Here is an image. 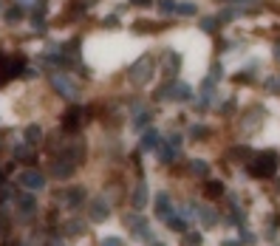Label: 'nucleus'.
Here are the masks:
<instances>
[{
	"instance_id": "nucleus-32",
	"label": "nucleus",
	"mask_w": 280,
	"mask_h": 246,
	"mask_svg": "<svg viewBox=\"0 0 280 246\" xmlns=\"http://www.w3.org/2000/svg\"><path fill=\"white\" fill-rule=\"evenodd\" d=\"M184 240H187V243H201V235H198V232H187Z\"/></svg>"
},
{
	"instance_id": "nucleus-31",
	"label": "nucleus",
	"mask_w": 280,
	"mask_h": 246,
	"mask_svg": "<svg viewBox=\"0 0 280 246\" xmlns=\"http://www.w3.org/2000/svg\"><path fill=\"white\" fill-rule=\"evenodd\" d=\"M258 122H260V108H255V110H252V116L246 119V131H252Z\"/></svg>"
},
{
	"instance_id": "nucleus-9",
	"label": "nucleus",
	"mask_w": 280,
	"mask_h": 246,
	"mask_svg": "<svg viewBox=\"0 0 280 246\" xmlns=\"http://www.w3.org/2000/svg\"><path fill=\"white\" fill-rule=\"evenodd\" d=\"M15 204H17V218H23V221L34 218V212H37V201H34L31 196H20Z\"/></svg>"
},
{
	"instance_id": "nucleus-8",
	"label": "nucleus",
	"mask_w": 280,
	"mask_h": 246,
	"mask_svg": "<svg viewBox=\"0 0 280 246\" xmlns=\"http://www.w3.org/2000/svg\"><path fill=\"white\" fill-rule=\"evenodd\" d=\"M60 159L63 161H54V164H51V175H54V178H71L74 170H77V164H74L68 156H60Z\"/></svg>"
},
{
	"instance_id": "nucleus-11",
	"label": "nucleus",
	"mask_w": 280,
	"mask_h": 246,
	"mask_svg": "<svg viewBox=\"0 0 280 246\" xmlns=\"http://www.w3.org/2000/svg\"><path fill=\"white\" fill-rule=\"evenodd\" d=\"M130 204H133V210H144V207H147V184H144V181H136Z\"/></svg>"
},
{
	"instance_id": "nucleus-17",
	"label": "nucleus",
	"mask_w": 280,
	"mask_h": 246,
	"mask_svg": "<svg viewBox=\"0 0 280 246\" xmlns=\"http://www.w3.org/2000/svg\"><path fill=\"white\" fill-rule=\"evenodd\" d=\"M125 224L130 226V232H136V235L144 229V226H147V224H144V218H142V215H136V212H133V215L128 212V215H125Z\"/></svg>"
},
{
	"instance_id": "nucleus-26",
	"label": "nucleus",
	"mask_w": 280,
	"mask_h": 246,
	"mask_svg": "<svg viewBox=\"0 0 280 246\" xmlns=\"http://www.w3.org/2000/svg\"><path fill=\"white\" fill-rule=\"evenodd\" d=\"M215 29H218V17H204V20H201V31L212 34Z\"/></svg>"
},
{
	"instance_id": "nucleus-25",
	"label": "nucleus",
	"mask_w": 280,
	"mask_h": 246,
	"mask_svg": "<svg viewBox=\"0 0 280 246\" xmlns=\"http://www.w3.org/2000/svg\"><path fill=\"white\" fill-rule=\"evenodd\" d=\"M235 17H241V9H227V12L218 15V23H230V20H235Z\"/></svg>"
},
{
	"instance_id": "nucleus-20",
	"label": "nucleus",
	"mask_w": 280,
	"mask_h": 246,
	"mask_svg": "<svg viewBox=\"0 0 280 246\" xmlns=\"http://www.w3.org/2000/svg\"><path fill=\"white\" fill-rule=\"evenodd\" d=\"M173 15H181V17L195 15V3H176V6H173Z\"/></svg>"
},
{
	"instance_id": "nucleus-34",
	"label": "nucleus",
	"mask_w": 280,
	"mask_h": 246,
	"mask_svg": "<svg viewBox=\"0 0 280 246\" xmlns=\"http://www.w3.org/2000/svg\"><path fill=\"white\" fill-rule=\"evenodd\" d=\"M102 26H108V29H116V26H119V20H116V17L110 15V17H105V20H102Z\"/></svg>"
},
{
	"instance_id": "nucleus-23",
	"label": "nucleus",
	"mask_w": 280,
	"mask_h": 246,
	"mask_svg": "<svg viewBox=\"0 0 280 246\" xmlns=\"http://www.w3.org/2000/svg\"><path fill=\"white\" fill-rule=\"evenodd\" d=\"M249 156H252L249 147H232L230 150V159H235V161H244V159H249Z\"/></svg>"
},
{
	"instance_id": "nucleus-14",
	"label": "nucleus",
	"mask_w": 280,
	"mask_h": 246,
	"mask_svg": "<svg viewBox=\"0 0 280 246\" xmlns=\"http://www.w3.org/2000/svg\"><path fill=\"white\" fill-rule=\"evenodd\" d=\"M158 142H161V133L156 128H147L142 136V150H153V147H158Z\"/></svg>"
},
{
	"instance_id": "nucleus-35",
	"label": "nucleus",
	"mask_w": 280,
	"mask_h": 246,
	"mask_svg": "<svg viewBox=\"0 0 280 246\" xmlns=\"http://www.w3.org/2000/svg\"><path fill=\"white\" fill-rule=\"evenodd\" d=\"M167 142H170L173 147H181V136H179V133H170V136H167Z\"/></svg>"
},
{
	"instance_id": "nucleus-18",
	"label": "nucleus",
	"mask_w": 280,
	"mask_h": 246,
	"mask_svg": "<svg viewBox=\"0 0 280 246\" xmlns=\"http://www.w3.org/2000/svg\"><path fill=\"white\" fill-rule=\"evenodd\" d=\"M156 212L161 218L170 215V198H167V193H158V196H156Z\"/></svg>"
},
{
	"instance_id": "nucleus-7",
	"label": "nucleus",
	"mask_w": 280,
	"mask_h": 246,
	"mask_svg": "<svg viewBox=\"0 0 280 246\" xmlns=\"http://www.w3.org/2000/svg\"><path fill=\"white\" fill-rule=\"evenodd\" d=\"M60 201H63L65 207H71V210H77V207H82V204H85V190H82V187L63 190V193H60Z\"/></svg>"
},
{
	"instance_id": "nucleus-27",
	"label": "nucleus",
	"mask_w": 280,
	"mask_h": 246,
	"mask_svg": "<svg viewBox=\"0 0 280 246\" xmlns=\"http://www.w3.org/2000/svg\"><path fill=\"white\" fill-rule=\"evenodd\" d=\"M207 128H204V125H193V128H190V136L193 139H207Z\"/></svg>"
},
{
	"instance_id": "nucleus-1",
	"label": "nucleus",
	"mask_w": 280,
	"mask_h": 246,
	"mask_svg": "<svg viewBox=\"0 0 280 246\" xmlns=\"http://www.w3.org/2000/svg\"><path fill=\"white\" fill-rule=\"evenodd\" d=\"M274 170H277V156H274L272 150L258 153L255 159H249V173L255 175V178H266V175H274Z\"/></svg>"
},
{
	"instance_id": "nucleus-33",
	"label": "nucleus",
	"mask_w": 280,
	"mask_h": 246,
	"mask_svg": "<svg viewBox=\"0 0 280 246\" xmlns=\"http://www.w3.org/2000/svg\"><path fill=\"white\" fill-rule=\"evenodd\" d=\"M173 6H176L173 0H161V3H158V9H161V12H167V15H170V12H173Z\"/></svg>"
},
{
	"instance_id": "nucleus-15",
	"label": "nucleus",
	"mask_w": 280,
	"mask_h": 246,
	"mask_svg": "<svg viewBox=\"0 0 280 246\" xmlns=\"http://www.w3.org/2000/svg\"><path fill=\"white\" fill-rule=\"evenodd\" d=\"M23 136H26V145L34 147V145H40V139H43V131H40V125H29Z\"/></svg>"
},
{
	"instance_id": "nucleus-12",
	"label": "nucleus",
	"mask_w": 280,
	"mask_h": 246,
	"mask_svg": "<svg viewBox=\"0 0 280 246\" xmlns=\"http://www.w3.org/2000/svg\"><path fill=\"white\" fill-rule=\"evenodd\" d=\"M179 66H181V57L179 54H173V51H167L164 54V74L170 77V80L179 74Z\"/></svg>"
},
{
	"instance_id": "nucleus-10",
	"label": "nucleus",
	"mask_w": 280,
	"mask_h": 246,
	"mask_svg": "<svg viewBox=\"0 0 280 246\" xmlns=\"http://www.w3.org/2000/svg\"><path fill=\"white\" fill-rule=\"evenodd\" d=\"M88 215H91V221H105V218L110 215V207L105 198H96V201L88 204Z\"/></svg>"
},
{
	"instance_id": "nucleus-37",
	"label": "nucleus",
	"mask_w": 280,
	"mask_h": 246,
	"mask_svg": "<svg viewBox=\"0 0 280 246\" xmlns=\"http://www.w3.org/2000/svg\"><path fill=\"white\" fill-rule=\"evenodd\" d=\"M266 88H269V91H277V88H280V80H266Z\"/></svg>"
},
{
	"instance_id": "nucleus-28",
	"label": "nucleus",
	"mask_w": 280,
	"mask_h": 246,
	"mask_svg": "<svg viewBox=\"0 0 280 246\" xmlns=\"http://www.w3.org/2000/svg\"><path fill=\"white\" fill-rule=\"evenodd\" d=\"M15 159H20V161H31V153H29V147H26V145L15 147Z\"/></svg>"
},
{
	"instance_id": "nucleus-39",
	"label": "nucleus",
	"mask_w": 280,
	"mask_h": 246,
	"mask_svg": "<svg viewBox=\"0 0 280 246\" xmlns=\"http://www.w3.org/2000/svg\"><path fill=\"white\" fill-rule=\"evenodd\" d=\"M232 110H235V102L230 99V102H227V105H223V113H232Z\"/></svg>"
},
{
	"instance_id": "nucleus-2",
	"label": "nucleus",
	"mask_w": 280,
	"mask_h": 246,
	"mask_svg": "<svg viewBox=\"0 0 280 246\" xmlns=\"http://www.w3.org/2000/svg\"><path fill=\"white\" fill-rule=\"evenodd\" d=\"M156 99H173V102H187L193 99V88L187 82H170V85L158 88L156 91Z\"/></svg>"
},
{
	"instance_id": "nucleus-13",
	"label": "nucleus",
	"mask_w": 280,
	"mask_h": 246,
	"mask_svg": "<svg viewBox=\"0 0 280 246\" xmlns=\"http://www.w3.org/2000/svg\"><path fill=\"white\" fill-rule=\"evenodd\" d=\"M193 212H195V215H198V218L204 221V226H215V224H218V215H215L212 210H209V207H204V204L193 207Z\"/></svg>"
},
{
	"instance_id": "nucleus-38",
	"label": "nucleus",
	"mask_w": 280,
	"mask_h": 246,
	"mask_svg": "<svg viewBox=\"0 0 280 246\" xmlns=\"http://www.w3.org/2000/svg\"><path fill=\"white\" fill-rule=\"evenodd\" d=\"M241 240H246V243H252V240H255V235H252V232H244V229H241Z\"/></svg>"
},
{
	"instance_id": "nucleus-4",
	"label": "nucleus",
	"mask_w": 280,
	"mask_h": 246,
	"mask_svg": "<svg viewBox=\"0 0 280 246\" xmlns=\"http://www.w3.org/2000/svg\"><path fill=\"white\" fill-rule=\"evenodd\" d=\"M130 82L133 85H147V80L153 77V59L150 57H139L133 66H130Z\"/></svg>"
},
{
	"instance_id": "nucleus-3",
	"label": "nucleus",
	"mask_w": 280,
	"mask_h": 246,
	"mask_svg": "<svg viewBox=\"0 0 280 246\" xmlns=\"http://www.w3.org/2000/svg\"><path fill=\"white\" fill-rule=\"evenodd\" d=\"M51 85H54V91H57L60 96H65L68 102L79 99V85L71 80V77H65V74H54V77H51Z\"/></svg>"
},
{
	"instance_id": "nucleus-6",
	"label": "nucleus",
	"mask_w": 280,
	"mask_h": 246,
	"mask_svg": "<svg viewBox=\"0 0 280 246\" xmlns=\"http://www.w3.org/2000/svg\"><path fill=\"white\" fill-rule=\"evenodd\" d=\"M88 113H91L88 108H71L68 113L63 116V128H65V131H77L82 122H88Z\"/></svg>"
},
{
	"instance_id": "nucleus-29",
	"label": "nucleus",
	"mask_w": 280,
	"mask_h": 246,
	"mask_svg": "<svg viewBox=\"0 0 280 246\" xmlns=\"http://www.w3.org/2000/svg\"><path fill=\"white\" fill-rule=\"evenodd\" d=\"M20 17H23V9L20 6H15V9H9V12H6V23H17Z\"/></svg>"
},
{
	"instance_id": "nucleus-36",
	"label": "nucleus",
	"mask_w": 280,
	"mask_h": 246,
	"mask_svg": "<svg viewBox=\"0 0 280 246\" xmlns=\"http://www.w3.org/2000/svg\"><path fill=\"white\" fill-rule=\"evenodd\" d=\"M221 66H218V63H215V66H212V74H209V80H218V77H221Z\"/></svg>"
},
{
	"instance_id": "nucleus-24",
	"label": "nucleus",
	"mask_w": 280,
	"mask_h": 246,
	"mask_svg": "<svg viewBox=\"0 0 280 246\" xmlns=\"http://www.w3.org/2000/svg\"><path fill=\"white\" fill-rule=\"evenodd\" d=\"M190 170H193V173H198V175H207L209 173V164H207V161H201V159H193V161H190Z\"/></svg>"
},
{
	"instance_id": "nucleus-21",
	"label": "nucleus",
	"mask_w": 280,
	"mask_h": 246,
	"mask_svg": "<svg viewBox=\"0 0 280 246\" xmlns=\"http://www.w3.org/2000/svg\"><path fill=\"white\" fill-rule=\"evenodd\" d=\"M158 156H161V161H167V164H170V161L176 159V156H179V147H173L170 142H167V145L161 147V150H158Z\"/></svg>"
},
{
	"instance_id": "nucleus-22",
	"label": "nucleus",
	"mask_w": 280,
	"mask_h": 246,
	"mask_svg": "<svg viewBox=\"0 0 280 246\" xmlns=\"http://www.w3.org/2000/svg\"><path fill=\"white\" fill-rule=\"evenodd\" d=\"M204 193H207L209 198H218L223 193V184L221 181H207V187H204Z\"/></svg>"
},
{
	"instance_id": "nucleus-40",
	"label": "nucleus",
	"mask_w": 280,
	"mask_h": 246,
	"mask_svg": "<svg viewBox=\"0 0 280 246\" xmlns=\"http://www.w3.org/2000/svg\"><path fill=\"white\" fill-rule=\"evenodd\" d=\"M274 57H277V59H280V43H277V45H274Z\"/></svg>"
},
{
	"instance_id": "nucleus-19",
	"label": "nucleus",
	"mask_w": 280,
	"mask_h": 246,
	"mask_svg": "<svg viewBox=\"0 0 280 246\" xmlns=\"http://www.w3.org/2000/svg\"><path fill=\"white\" fill-rule=\"evenodd\" d=\"M167 226H170L173 232H187V224H184V218H179V215H167Z\"/></svg>"
},
{
	"instance_id": "nucleus-16",
	"label": "nucleus",
	"mask_w": 280,
	"mask_h": 246,
	"mask_svg": "<svg viewBox=\"0 0 280 246\" xmlns=\"http://www.w3.org/2000/svg\"><path fill=\"white\" fill-rule=\"evenodd\" d=\"M150 119H153V113H150V110H147V108H139V110H136V116H133V122H130V125H133L136 131H142L144 125L150 122Z\"/></svg>"
},
{
	"instance_id": "nucleus-5",
	"label": "nucleus",
	"mask_w": 280,
	"mask_h": 246,
	"mask_svg": "<svg viewBox=\"0 0 280 246\" xmlns=\"http://www.w3.org/2000/svg\"><path fill=\"white\" fill-rule=\"evenodd\" d=\"M17 184L26 190H31V193H37V190L45 187V175L40 173V170H23L20 175H17Z\"/></svg>"
},
{
	"instance_id": "nucleus-30",
	"label": "nucleus",
	"mask_w": 280,
	"mask_h": 246,
	"mask_svg": "<svg viewBox=\"0 0 280 246\" xmlns=\"http://www.w3.org/2000/svg\"><path fill=\"white\" fill-rule=\"evenodd\" d=\"M82 232H85V224H82V221H71V224H68V235H82Z\"/></svg>"
}]
</instances>
